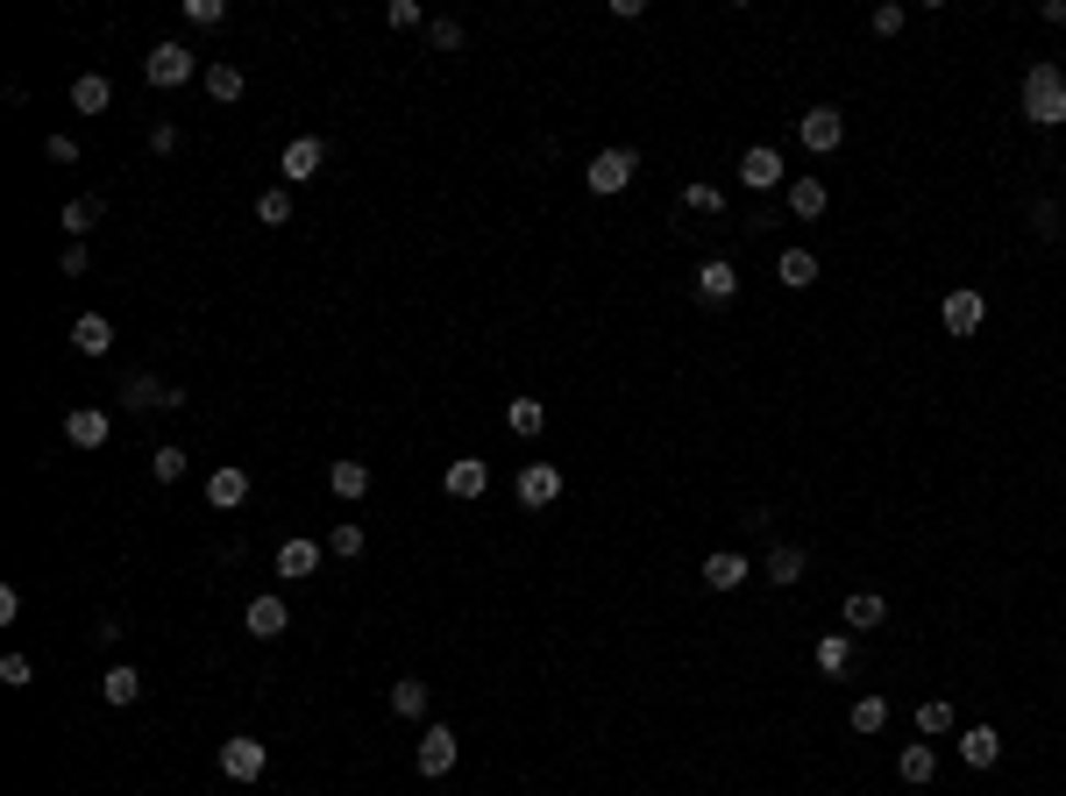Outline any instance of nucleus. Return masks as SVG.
<instances>
[{"mask_svg":"<svg viewBox=\"0 0 1066 796\" xmlns=\"http://www.w3.org/2000/svg\"><path fill=\"white\" fill-rule=\"evenodd\" d=\"M263 769H270V747L263 740H249V732L221 740V775H228V783H257Z\"/></svg>","mask_w":1066,"mask_h":796,"instance_id":"20e7f679","label":"nucleus"},{"mask_svg":"<svg viewBox=\"0 0 1066 796\" xmlns=\"http://www.w3.org/2000/svg\"><path fill=\"white\" fill-rule=\"evenodd\" d=\"M243 626H249V634H257V640H278L284 626H292V612H284V597H249Z\"/></svg>","mask_w":1066,"mask_h":796,"instance_id":"6ab92c4d","label":"nucleus"},{"mask_svg":"<svg viewBox=\"0 0 1066 796\" xmlns=\"http://www.w3.org/2000/svg\"><path fill=\"white\" fill-rule=\"evenodd\" d=\"M824 200H832V192H824V178H789V214H797V221H818Z\"/></svg>","mask_w":1066,"mask_h":796,"instance_id":"cd10ccee","label":"nucleus"},{"mask_svg":"<svg viewBox=\"0 0 1066 796\" xmlns=\"http://www.w3.org/2000/svg\"><path fill=\"white\" fill-rule=\"evenodd\" d=\"M71 349H79V356H108L114 349L108 313H79V321H71Z\"/></svg>","mask_w":1066,"mask_h":796,"instance_id":"aec40b11","label":"nucleus"},{"mask_svg":"<svg viewBox=\"0 0 1066 796\" xmlns=\"http://www.w3.org/2000/svg\"><path fill=\"white\" fill-rule=\"evenodd\" d=\"M313 569H321V540H284L278 548V576H313Z\"/></svg>","mask_w":1066,"mask_h":796,"instance_id":"a878e982","label":"nucleus"},{"mask_svg":"<svg viewBox=\"0 0 1066 796\" xmlns=\"http://www.w3.org/2000/svg\"><path fill=\"white\" fill-rule=\"evenodd\" d=\"M427 697H434V690L419 683V675H399V683H392V711L399 718H427Z\"/></svg>","mask_w":1066,"mask_h":796,"instance_id":"7c9ffc66","label":"nucleus"},{"mask_svg":"<svg viewBox=\"0 0 1066 796\" xmlns=\"http://www.w3.org/2000/svg\"><path fill=\"white\" fill-rule=\"evenodd\" d=\"M122 405L128 413H171V405H186V392H178V384H157V378H128Z\"/></svg>","mask_w":1066,"mask_h":796,"instance_id":"9d476101","label":"nucleus"},{"mask_svg":"<svg viewBox=\"0 0 1066 796\" xmlns=\"http://www.w3.org/2000/svg\"><path fill=\"white\" fill-rule=\"evenodd\" d=\"M456 754H462V740H456V732H448V726H427V732H419V775H434V783H441V775L448 769H456Z\"/></svg>","mask_w":1066,"mask_h":796,"instance_id":"6e6552de","label":"nucleus"},{"mask_svg":"<svg viewBox=\"0 0 1066 796\" xmlns=\"http://www.w3.org/2000/svg\"><path fill=\"white\" fill-rule=\"evenodd\" d=\"M939 321H945V335H974V327L988 321V299L974 292V284H953V292H945V306H939Z\"/></svg>","mask_w":1066,"mask_h":796,"instance_id":"423d86ee","label":"nucleus"},{"mask_svg":"<svg viewBox=\"0 0 1066 796\" xmlns=\"http://www.w3.org/2000/svg\"><path fill=\"white\" fill-rule=\"evenodd\" d=\"M1024 122H1039V128L1066 122V71L1053 65V57H1039V65L1024 71Z\"/></svg>","mask_w":1066,"mask_h":796,"instance_id":"f257e3e1","label":"nucleus"},{"mask_svg":"<svg viewBox=\"0 0 1066 796\" xmlns=\"http://www.w3.org/2000/svg\"><path fill=\"white\" fill-rule=\"evenodd\" d=\"M1039 14H1045V22H1053V29H1066V0H1045Z\"/></svg>","mask_w":1066,"mask_h":796,"instance_id":"8fccbe9b","label":"nucleus"},{"mask_svg":"<svg viewBox=\"0 0 1066 796\" xmlns=\"http://www.w3.org/2000/svg\"><path fill=\"white\" fill-rule=\"evenodd\" d=\"M427 43H434V51H462V22H448V14H434V22H427Z\"/></svg>","mask_w":1066,"mask_h":796,"instance_id":"58836bf2","label":"nucleus"},{"mask_svg":"<svg viewBox=\"0 0 1066 796\" xmlns=\"http://www.w3.org/2000/svg\"><path fill=\"white\" fill-rule=\"evenodd\" d=\"M257 221H263V228H284V221H292V192H284V186L257 192Z\"/></svg>","mask_w":1066,"mask_h":796,"instance_id":"72a5a7b5","label":"nucleus"},{"mask_svg":"<svg viewBox=\"0 0 1066 796\" xmlns=\"http://www.w3.org/2000/svg\"><path fill=\"white\" fill-rule=\"evenodd\" d=\"M797 135H804V149H818V157H832V149L846 143V114H839V108H810L804 122H797Z\"/></svg>","mask_w":1066,"mask_h":796,"instance_id":"0eeeda50","label":"nucleus"},{"mask_svg":"<svg viewBox=\"0 0 1066 796\" xmlns=\"http://www.w3.org/2000/svg\"><path fill=\"white\" fill-rule=\"evenodd\" d=\"M108 434H114V419L100 413V405H71L65 413V441L71 448H108Z\"/></svg>","mask_w":1066,"mask_h":796,"instance_id":"ddd939ff","label":"nucleus"},{"mask_svg":"<svg viewBox=\"0 0 1066 796\" xmlns=\"http://www.w3.org/2000/svg\"><path fill=\"white\" fill-rule=\"evenodd\" d=\"M960 761H967V769H996V761H1002V732L996 726H967V732H960Z\"/></svg>","mask_w":1066,"mask_h":796,"instance_id":"a211bd4d","label":"nucleus"},{"mask_svg":"<svg viewBox=\"0 0 1066 796\" xmlns=\"http://www.w3.org/2000/svg\"><path fill=\"white\" fill-rule=\"evenodd\" d=\"M327 554H335V562H356V554H363V527H356V519H341V527L327 534Z\"/></svg>","mask_w":1066,"mask_h":796,"instance_id":"e433bc0d","label":"nucleus"},{"mask_svg":"<svg viewBox=\"0 0 1066 796\" xmlns=\"http://www.w3.org/2000/svg\"><path fill=\"white\" fill-rule=\"evenodd\" d=\"M804 569H810V554L797 548V540H783V548H768V562H761V576H768L775 591H789V583H804Z\"/></svg>","mask_w":1066,"mask_h":796,"instance_id":"2eb2a0df","label":"nucleus"},{"mask_svg":"<svg viewBox=\"0 0 1066 796\" xmlns=\"http://www.w3.org/2000/svg\"><path fill=\"white\" fill-rule=\"evenodd\" d=\"M135 697H143V669H128V662L100 669V704H135Z\"/></svg>","mask_w":1066,"mask_h":796,"instance_id":"4be33fe9","label":"nucleus"},{"mask_svg":"<svg viewBox=\"0 0 1066 796\" xmlns=\"http://www.w3.org/2000/svg\"><path fill=\"white\" fill-rule=\"evenodd\" d=\"M839 619H846L853 634H867V626H882V619H889V605H882L875 591H853V597H846V612H839Z\"/></svg>","mask_w":1066,"mask_h":796,"instance_id":"c756f323","label":"nucleus"},{"mask_svg":"<svg viewBox=\"0 0 1066 796\" xmlns=\"http://www.w3.org/2000/svg\"><path fill=\"white\" fill-rule=\"evenodd\" d=\"M740 186L775 192V186H783V149H775V143H754V149L740 157Z\"/></svg>","mask_w":1066,"mask_h":796,"instance_id":"f8f14e48","label":"nucleus"},{"mask_svg":"<svg viewBox=\"0 0 1066 796\" xmlns=\"http://www.w3.org/2000/svg\"><path fill=\"white\" fill-rule=\"evenodd\" d=\"M100 214H108V206H100V192H79V200H71L57 221H65V235H71V243H86V235L100 228Z\"/></svg>","mask_w":1066,"mask_h":796,"instance_id":"5701e85b","label":"nucleus"},{"mask_svg":"<svg viewBox=\"0 0 1066 796\" xmlns=\"http://www.w3.org/2000/svg\"><path fill=\"white\" fill-rule=\"evenodd\" d=\"M747 576H754V562H747V554H732V548L704 554V583H711V591H740Z\"/></svg>","mask_w":1066,"mask_h":796,"instance_id":"dca6fc26","label":"nucleus"},{"mask_svg":"<svg viewBox=\"0 0 1066 796\" xmlns=\"http://www.w3.org/2000/svg\"><path fill=\"white\" fill-rule=\"evenodd\" d=\"M505 427H513V434H527V441H534V434L548 427V405H540V399H513V405H505Z\"/></svg>","mask_w":1066,"mask_h":796,"instance_id":"2f4dec72","label":"nucleus"},{"mask_svg":"<svg viewBox=\"0 0 1066 796\" xmlns=\"http://www.w3.org/2000/svg\"><path fill=\"white\" fill-rule=\"evenodd\" d=\"M484 484H491V462H484V456H456V462L441 470V491H448V498H462V505L484 498Z\"/></svg>","mask_w":1066,"mask_h":796,"instance_id":"1a4fd4ad","label":"nucleus"},{"mask_svg":"<svg viewBox=\"0 0 1066 796\" xmlns=\"http://www.w3.org/2000/svg\"><path fill=\"white\" fill-rule=\"evenodd\" d=\"M1031 228H1039V235H1059V200H1039V206H1031Z\"/></svg>","mask_w":1066,"mask_h":796,"instance_id":"a18cd8bd","label":"nucleus"},{"mask_svg":"<svg viewBox=\"0 0 1066 796\" xmlns=\"http://www.w3.org/2000/svg\"><path fill=\"white\" fill-rule=\"evenodd\" d=\"M149 149H157V157H171V149H178V128L157 122V128H149Z\"/></svg>","mask_w":1066,"mask_h":796,"instance_id":"09e8293b","label":"nucleus"},{"mask_svg":"<svg viewBox=\"0 0 1066 796\" xmlns=\"http://www.w3.org/2000/svg\"><path fill=\"white\" fill-rule=\"evenodd\" d=\"M775 278H783L789 292H804V284H818V257H810V249H783V257H775Z\"/></svg>","mask_w":1066,"mask_h":796,"instance_id":"c85d7f7f","label":"nucleus"},{"mask_svg":"<svg viewBox=\"0 0 1066 796\" xmlns=\"http://www.w3.org/2000/svg\"><path fill=\"white\" fill-rule=\"evenodd\" d=\"M149 470H157V484H178V477H186V448H157Z\"/></svg>","mask_w":1066,"mask_h":796,"instance_id":"ea45409f","label":"nucleus"},{"mask_svg":"<svg viewBox=\"0 0 1066 796\" xmlns=\"http://www.w3.org/2000/svg\"><path fill=\"white\" fill-rule=\"evenodd\" d=\"M0 683H8V690H29V654H0Z\"/></svg>","mask_w":1066,"mask_h":796,"instance_id":"c03bdc74","label":"nucleus"},{"mask_svg":"<svg viewBox=\"0 0 1066 796\" xmlns=\"http://www.w3.org/2000/svg\"><path fill=\"white\" fill-rule=\"evenodd\" d=\"M846 726L867 740V732H882V726H889V704H882V697H861V704H853V718H846Z\"/></svg>","mask_w":1066,"mask_h":796,"instance_id":"c9c22d12","label":"nucleus"},{"mask_svg":"<svg viewBox=\"0 0 1066 796\" xmlns=\"http://www.w3.org/2000/svg\"><path fill=\"white\" fill-rule=\"evenodd\" d=\"M896 775H904L910 789H924V783H932V775H939V754H932V747H924V740H910L904 754H896Z\"/></svg>","mask_w":1066,"mask_h":796,"instance_id":"393cba45","label":"nucleus"},{"mask_svg":"<svg viewBox=\"0 0 1066 796\" xmlns=\"http://www.w3.org/2000/svg\"><path fill=\"white\" fill-rule=\"evenodd\" d=\"M384 22H392V29H419L427 14H419V0H392V8H384Z\"/></svg>","mask_w":1066,"mask_h":796,"instance_id":"37998d69","label":"nucleus"},{"mask_svg":"<svg viewBox=\"0 0 1066 796\" xmlns=\"http://www.w3.org/2000/svg\"><path fill=\"white\" fill-rule=\"evenodd\" d=\"M640 178V149H597L591 171H583V186L597 192V200H611V192H626Z\"/></svg>","mask_w":1066,"mask_h":796,"instance_id":"f03ea898","label":"nucleus"},{"mask_svg":"<svg viewBox=\"0 0 1066 796\" xmlns=\"http://www.w3.org/2000/svg\"><path fill=\"white\" fill-rule=\"evenodd\" d=\"M818 669L824 675H846L853 669V634H824L818 640Z\"/></svg>","mask_w":1066,"mask_h":796,"instance_id":"473e14b6","label":"nucleus"},{"mask_svg":"<svg viewBox=\"0 0 1066 796\" xmlns=\"http://www.w3.org/2000/svg\"><path fill=\"white\" fill-rule=\"evenodd\" d=\"M108 100H114L108 71H79V79H71V108H79V114H108Z\"/></svg>","mask_w":1066,"mask_h":796,"instance_id":"412c9836","label":"nucleus"},{"mask_svg":"<svg viewBox=\"0 0 1066 796\" xmlns=\"http://www.w3.org/2000/svg\"><path fill=\"white\" fill-rule=\"evenodd\" d=\"M86 264H93V257H86V243H65V257H57V270H65V278H86Z\"/></svg>","mask_w":1066,"mask_h":796,"instance_id":"49530a36","label":"nucleus"},{"mask_svg":"<svg viewBox=\"0 0 1066 796\" xmlns=\"http://www.w3.org/2000/svg\"><path fill=\"white\" fill-rule=\"evenodd\" d=\"M683 206H689V214H718L726 200H718V186H689V192H683Z\"/></svg>","mask_w":1066,"mask_h":796,"instance_id":"79ce46f5","label":"nucleus"},{"mask_svg":"<svg viewBox=\"0 0 1066 796\" xmlns=\"http://www.w3.org/2000/svg\"><path fill=\"white\" fill-rule=\"evenodd\" d=\"M43 149H51V164H79V143H71V135H51Z\"/></svg>","mask_w":1066,"mask_h":796,"instance_id":"de8ad7c7","label":"nucleus"},{"mask_svg":"<svg viewBox=\"0 0 1066 796\" xmlns=\"http://www.w3.org/2000/svg\"><path fill=\"white\" fill-rule=\"evenodd\" d=\"M143 79L149 86H186V79H206V71H200V57H192L186 43H157V51L143 57Z\"/></svg>","mask_w":1066,"mask_h":796,"instance_id":"7ed1b4c3","label":"nucleus"},{"mask_svg":"<svg viewBox=\"0 0 1066 796\" xmlns=\"http://www.w3.org/2000/svg\"><path fill=\"white\" fill-rule=\"evenodd\" d=\"M513 491H519L527 513H548V505L562 498V470H554V462H527V470L513 477Z\"/></svg>","mask_w":1066,"mask_h":796,"instance_id":"39448f33","label":"nucleus"},{"mask_svg":"<svg viewBox=\"0 0 1066 796\" xmlns=\"http://www.w3.org/2000/svg\"><path fill=\"white\" fill-rule=\"evenodd\" d=\"M697 299H704V306H732V299H740V270H732L726 257H711L697 270Z\"/></svg>","mask_w":1066,"mask_h":796,"instance_id":"4468645a","label":"nucleus"},{"mask_svg":"<svg viewBox=\"0 0 1066 796\" xmlns=\"http://www.w3.org/2000/svg\"><path fill=\"white\" fill-rule=\"evenodd\" d=\"M327 491H335L341 505H356L370 491V462H356V456H341V462H327Z\"/></svg>","mask_w":1066,"mask_h":796,"instance_id":"f3484780","label":"nucleus"},{"mask_svg":"<svg viewBox=\"0 0 1066 796\" xmlns=\"http://www.w3.org/2000/svg\"><path fill=\"white\" fill-rule=\"evenodd\" d=\"M206 100H221V108H228V100H243L249 93V79H243V65H206Z\"/></svg>","mask_w":1066,"mask_h":796,"instance_id":"bb28decb","label":"nucleus"},{"mask_svg":"<svg viewBox=\"0 0 1066 796\" xmlns=\"http://www.w3.org/2000/svg\"><path fill=\"white\" fill-rule=\"evenodd\" d=\"M321 164H327V143H321V135H299V143H284L278 171L292 178V186H306V178H321Z\"/></svg>","mask_w":1066,"mask_h":796,"instance_id":"9b49d317","label":"nucleus"},{"mask_svg":"<svg viewBox=\"0 0 1066 796\" xmlns=\"http://www.w3.org/2000/svg\"><path fill=\"white\" fill-rule=\"evenodd\" d=\"M186 22L192 29H221L228 22V0H186Z\"/></svg>","mask_w":1066,"mask_h":796,"instance_id":"4c0bfd02","label":"nucleus"},{"mask_svg":"<svg viewBox=\"0 0 1066 796\" xmlns=\"http://www.w3.org/2000/svg\"><path fill=\"white\" fill-rule=\"evenodd\" d=\"M918 732H924V740L953 732V704H945V697H924V704H918Z\"/></svg>","mask_w":1066,"mask_h":796,"instance_id":"f704fd0d","label":"nucleus"},{"mask_svg":"<svg viewBox=\"0 0 1066 796\" xmlns=\"http://www.w3.org/2000/svg\"><path fill=\"white\" fill-rule=\"evenodd\" d=\"M904 22H910V8H904V0H882V8H875V36H896Z\"/></svg>","mask_w":1066,"mask_h":796,"instance_id":"a19ab883","label":"nucleus"},{"mask_svg":"<svg viewBox=\"0 0 1066 796\" xmlns=\"http://www.w3.org/2000/svg\"><path fill=\"white\" fill-rule=\"evenodd\" d=\"M243 498H249V470H214V477H206V505H221V513H235Z\"/></svg>","mask_w":1066,"mask_h":796,"instance_id":"b1692460","label":"nucleus"}]
</instances>
